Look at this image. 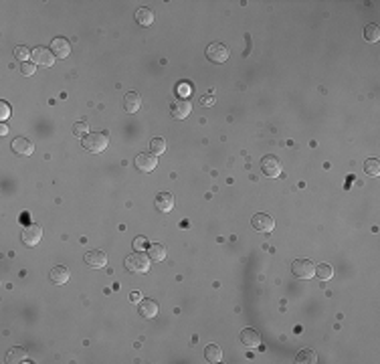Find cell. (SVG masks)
<instances>
[{
  "label": "cell",
  "instance_id": "16",
  "mask_svg": "<svg viewBox=\"0 0 380 364\" xmlns=\"http://www.w3.org/2000/svg\"><path fill=\"white\" fill-rule=\"evenodd\" d=\"M138 312H140L142 318H156L158 312H160L158 301H154V299H142V301L138 304Z\"/></svg>",
  "mask_w": 380,
  "mask_h": 364
},
{
  "label": "cell",
  "instance_id": "21",
  "mask_svg": "<svg viewBox=\"0 0 380 364\" xmlns=\"http://www.w3.org/2000/svg\"><path fill=\"white\" fill-rule=\"evenodd\" d=\"M136 20H138V24H142V26H150L154 22V12L150 8H138V10H136Z\"/></svg>",
  "mask_w": 380,
  "mask_h": 364
},
{
  "label": "cell",
  "instance_id": "1",
  "mask_svg": "<svg viewBox=\"0 0 380 364\" xmlns=\"http://www.w3.org/2000/svg\"><path fill=\"white\" fill-rule=\"evenodd\" d=\"M81 146H83L87 152H91V154H101V152L107 150V146H109V136H107L105 132L87 134V136H83Z\"/></svg>",
  "mask_w": 380,
  "mask_h": 364
},
{
  "label": "cell",
  "instance_id": "23",
  "mask_svg": "<svg viewBox=\"0 0 380 364\" xmlns=\"http://www.w3.org/2000/svg\"><path fill=\"white\" fill-rule=\"evenodd\" d=\"M364 39L368 41V43H376L380 39V28L378 24H366V28H364Z\"/></svg>",
  "mask_w": 380,
  "mask_h": 364
},
{
  "label": "cell",
  "instance_id": "20",
  "mask_svg": "<svg viewBox=\"0 0 380 364\" xmlns=\"http://www.w3.org/2000/svg\"><path fill=\"white\" fill-rule=\"evenodd\" d=\"M148 257H150L152 261H156V263L164 261V259H166V247L160 245V243H152V245L148 247Z\"/></svg>",
  "mask_w": 380,
  "mask_h": 364
},
{
  "label": "cell",
  "instance_id": "24",
  "mask_svg": "<svg viewBox=\"0 0 380 364\" xmlns=\"http://www.w3.org/2000/svg\"><path fill=\"white\" fill-rule=\"evenodd\" d=\"M296 362L300 364H313L317 362V354L313 352V350H309V348H305V350H302L300 354H298V358H296Z\"/></svg>",
  "mask_w": 380,
  "mask_h": 364
},
{
  "label": "cell",
  "instance_id": "13",
  "mask_svg": "<svg viewBox=\"0 0 380 364\" xmlns=\"http://www.w3.org/2000/svg\"><path fill=\"white\" fill-rule=\"evenodd\" d=\"M85 263L89 265V267H95V269H99V267H105V263H107V255L103 253V251H87L85 253Z\"/></svg>",
  "mask_w": 380,
  "mask_h": 364
},
{
  "label": "cell",
  "instance_id": "33",
  "mask_svg": "<svg viewBox=\"0 0 380 364\" xmlns=\"http://www.w3.org/2000/svg\"><path fill=\"white\" fill-rule=\"evenodd\" d=\"M200 101H202V105H213V103H215V97H213V95H204Z\"/></svg>",
  "mask_w": 380,
  "mask_h": 364
},
{
  "label": "cell",
  "instance_id": "18",
  "mask_svg": "<svg viewBox=\"0 0 380 364\" xmlns=\"http://www.w3.org/2000/svg\"><path fill=\"white\" fill-rule=\"evenodd\" d=\"M69 269L65 267V265H57V267H53L51 269V273H49V279L55 283V285H63V283H67L69 281Z\"/></svg>",
  "mask_w": 380,
  "mask_h": 364
},
{
  "label": "cell",
  "instance_id": "28",
  "mask_svg": "<svg viewBox=\"0 0 380 364\" xmlns=\"http://www.w3.org/2000/svg\"><path fill=\"white\" fill-rule=\"evenodd\" d=\"M14 57H16L18 61L26 63V61H28V57H33V51H28V47H22V45H18V47L14 49Z\"/></svg>",
  "mask_w": 380,
  "mask_h": 364
},
{
  "label": "cell",
  "instance_id": "27",
  "mask_svg": "<svg viewBox=\"0 0 380 364\" xmlns=\"http://www.w3.org/2000/svg\"><path fill=\"white\" fill-rule=\"evenodd\" d=\"M150 150H152L154 154H164L166 152V142H164V138H152V142H150Z\"/></svg>",
  "mask_w": 380,
  "mask_h": 364
},
{
  "label": "cell",
  "instance_id": "11",
  "mask_svg": "<svg viewBox=\"0 0 380 364\" xmlns=\"http://www.w3.org/2000/svg\"><path fill=\"white\" fill-rule=\"evenodd\" d=\"M239 340H241V344H245L247 348H257V346L261 344V334H259L255 328H245V330H241Z\"/></svg>",
  "mask_w": 380,
  "mask_h": 364
},
{
  "label": "cell",
  "instance_id": "32",
  "mask_svg": "<svg viewBox=\"0 0 380 364\" xmlns=\"http://www.w3.org/2000/svg\"><path fill=\"white\" fill-rule=\"evenodd\" d=\"M130 299H132L134 304H140V301H142V293H140V291H134V293H130Z\"/></svg>",
  "mask_w": 380,
  "mask_h": 364
},
{
  "label": "cell",
  "instance_id": "15",
  "mask_svg": "<svg viewBox=\"0 0 380 364\" xmlns=\"http://www.w3.org/2000/svg\"><path fill=\"white\" fill-rule=\"evenodd\" d=\"M140 107H142V97H140V93L128 91V93L124 95V109H126L128 113H136Z\"/></svg>",
  "mask_w": 380,
  "mask_h": 364
},
{
  "label": "cell",
  "instance_id": "3",
  "mask_svg": "<svg viewBox=\"0 0 380 364\" xmlns=\"http://www.w3.org/2000/svg\"><path fill=\"white\" fill-rule=\"evenodd\" d=\"M261 170H263L265 176H269V178H277V176H281L283 166H281V160H279L277 156L267 154V156L261 158Z\"/></svg>",
  "mask_w": 380,
  "mask_h": 364
},
{
  "label": "cell",
  "instance_id": "29",
  "mask_svg": "<svg viewBox=\"0 0 380 364\" xmlns=\"http://www.w3.org/2000/svg\"><path fill=\"white\" fill-rule=\"evenodd\" d=\"M73 134H75V136H87V134H89L87 122H77L75 126H73Z\"/></svg>",
  "mask_w": 380,
  "mask_h": 364
},
{
  "label": "cell",
  "instance_id": "10",
  "mask_svg": "<svg viewBox=\"0 0 380 364\" xmlns=\"http://www.w3.org/2000/svg\"><path fill=\"white\" fill-rule=\"evenodd\" d=\"M33 63L35 65H43V67H53L55 55L49 49H45V47H37V49H33Z\"/></svg>",
  "mask_w": 380,
  "mask_h": 364
},
{
  "label": "cell",
  "instance_id": "9",
  "mask_svg": "<svg viewBox=\"0 0 380 364\" xmlns=\"http://www.w3.org/2000/svg\"><path fill=\"white\" fill-rule=\"evenodd\" d=\"M158 166V154L154 152H142L136 156V168L142 172H152L154 168Z\"/></svg>",
  "mask_w": 380,
  "mask_h": 364
},
{
  "label": "cell",
  "instance_id": "17",
  "mask_svg": "<svg viewBox=\"0 0 380 364\" xmlns=\"http://www.w3.org/2000/svg\"><path fill=\"white\" fill-rule=\"evenodd\" d=\"M174 202H176L174 194H170V192H160L156 196V208L162 210V213H170L174 208Z\"/></svg>",
  "mask_w": 380,
  "mask_h": 364
},
{
  "label": "cell",
  "instance_id": "22",
  "mask_svg": "<svg viewBox=\"0 0 380 364\" xmlns=\"http://www.w3.org/2000/svg\"><path fill=\"white\" fill-rule=\"evenodd\" d=\"M28 358V352L24 350V348H12V350H8V354H6V362H24Z\"/></svg>",
  "mask_w": 380,
  "mask_h": 364
},
{
  "label": "cell",
  "instance_id": "31",
  "mask_svg": "<svg viewBox=\"0 0 380 364\" xmlns=\"http://www.w3.org/2000/svg\"><path fill=\"white\" fill-rule=\"evenodd\" d=\"M0 117H2V122L10 117V107H8L6 101H0Z\"/></svg>",
  "mask_w": 380,
  "mask_h": 364
},
{
  "label": "cell",
  "instance_id": "12",
  "mask_svg": "<svg viewBox=\"0 0 380 364\" xmlns=\"http://www.w3.org/2000/svg\"><path fill=\"white\" fill-rule=\"evenodd\" d=\"M10 148H12V152H16L18 156H31V154L35 152V146H33V142H31L28 138H14Z\"/></svg>",
  "mask_w": 380,
  "mask_h": 364
},
{
  "label": "cell",
  "instance_id": "6",
  "mask_svg": "<svg viewBox=\"0 0 380 364\" xmlns=\"http://www.w3.org/2000/svg\"><path fill=\"white\" fill-rule=\"evenodd\" d=\"M190 111H192V103H190V99H186V97H178V99L172 101V105H170V113H172V117H176V119H186V117L190 115Z\"/></svg>",
  "mask_w": 380,
  "mask_h": 364
},
{
  "label": "cell",
  "instance_id": "2",
  "mask_svg": "<svg viewBox=\"0 0 380 364\" xmlns=\"http://www.w3.org/2000/svg\"><path fill=\"white\" fill-rule=\"evenodd\" d=\"M150 263H152V259L142 251H136L126 257V269L132 273H146L150 269Z\"/></svg>",
  "mask_w": 380,
  "mask_h": 364
},
{
  "label": "cell",
  "instance_id": "8",
  "mask_svg": "<svg viewBox=\"0 0 380 364\" xmlns=\"http://www.w3.org/2000/svg\"><path fill=\"white\" fill-rule=\"evenodd\" d=\"M228 47L223 45V43H213L207 47V59L213 61V63H225L228 59Z\"/></svg>",
  "mask_w": 380,
  "mask_h": 364
},
{
  "label": "cell",
  "instance_id": "4",
  "mask_svg": "<svg viewBox=\"0 0 380 364\" xmlns=\"http://www.w3.org/2000/svg\"><path fill=\"white\" fill-rule=\"evenodd\" d=\"M41 239H43V229H41V225H37V223L28 225V227L20 233V241H22L26 247H35V245H39Z\"/></svg>",
  "mask_w": 380,
  "mask_h": 364
},
{
  "label": "cell",
  "instance_id": "25",
  "mask_svg": "<svg viewBox=\"0 0 380 364\" xmlns=\"http://www.w3.org/2000/svg\"><path fill=\"white\" fill-rule=\"evenodd\" d=\"M315 275H317L319 279L328 281V279H332V275H334V267H332L330 263H319V265L315 267Z\"/></svg>",
  "mask_w": 380,
  "mask_h": 364
},
{
  "label": "cell",
  "instance_id": "14",
  "mask_svg": "<svg viewBox=\"0 0 380 364\" xmlns=\"http://www.w3.org/2000/svg\"><path fill=\"white\" fill-rule=\"evenodd\" d=\"M51 53H53L55 57H61V59L69 57V53H71V47H69L67 39H63V37H57V39H53V43H51Z\"/></svg>",
  "mask_w": 380,
  "mask_h": 364
},
{
  "label": "cell",
  "instance_id": "30",
  "mask_svg": "<svg viewBox=\"0 0 380 364\" xmlns=\"http://www.w3.org/2000/svg\"><path fill=\"white\" fill-rule=\"evenodd\" d=\"M35 71H37V65H35V63H31V61H26V63H22V65H20V75H24V77L33 75Z\"/></svg>",
  "mask_w": 380,
  "mask_h": 364
},
{
  "label": "cell",
  "instance_id": "5",
  "mask_svg": "<svg viewBox=\"0 0 380 364\" xmlns=\"http://www.w3.org/2000/svg\"><path fill=\"white\" fill-rule=\"evenodd\" d=\"M251 225H253V229L259 231V233H271V231L275 229V221H273V217L267 215V213H257V215H253Z\"/></svg>",
  "mask_w": 380,
  "mask_h": 364
},
{
  "label": "cell",
  "instance_id": "34",
  "mask_svg": "<svg viewBox=\"0 0 380 364\" xmlns=\"http://www.w3.org/2000/svg\"><path fill=\"white\" fill-rule=\"evenodd\" d=\"M8 134V128H6V124H2L0 126V136H6Z\"/></svg>",
  "mask_w": 380,
  "mask_h": 364
},
{
  "label": "cell",
  "instance_id": "26",
  "mask_svg": "<svg viewBox=\"0 0 380 364\" xmlns=\"http://www.w3.org/2000/svg\"><path fill=\"white\" fill-rule=\"evenodd\" d=\"M364 172H366L368 176H378L380 174V162L376 160V158L366 160V162H364Z\"/></svg>",
  "mask_w": 380,
  "mask_h": 364
},
{
  "label": "cell",
  "instance_id": "19",
  "mask_svg": "<svg viewBox=\"0 0 380 364\" xmlns=\"http://www.w3.org/2000/svg\"><path fill=\"white\" fill-rule=\"evenodd\" d=\"M204 358L213 364L221 362V360H223V348H221L219 344H209V346L204 348Z\"/></svg>",
  "mask_w": 380,
  "mask_h": 364
},
{
  "label": "cell",
  "instance_id": "7",
  "mask_svg": "<svg viewBox=\"0 0 380 364\" xmlns=\"http://www.w3.org/2000/svg\"><path fill=\"white\" fill-rule=\"evenodd\" d=\"M291 271L300 279H311L315 275V265L309 259H296L291 263Z\"/></svg>",
  "mask_w": 380,
  "mask_h": 364
}]
</instances>
